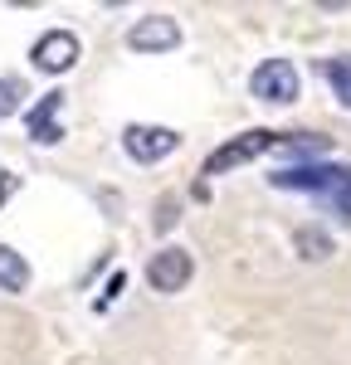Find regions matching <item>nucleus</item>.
I'll return each instance as SVG.
<instances>
[{
  "instance_id": "nucleus-1",
  "label": "nucleus",
  "mask_w": 351,
  "mask_h": 365,
  "mask_svg": "<svg viewBox=\"0 0 351 365\" xmlns=\"http://www.w3.org/2000/svg\"><path fill=\"white\" fill-rule=\"evenodd\" d=\"M273 185L278 190H312L337 215L351 220V170L347 166H283V170H273Z\"/></svg>"
},
{
  "instance_id": "nucleus-2",
  "label": "nucleus",
  "mask_w": 351,
  "mask_h": 365,
  "mask_svg": "<svg viewBox=\"0 0 351 365\" xmlns=\"http://www.w3.org/2000/svg\"><path fill=\"white\" fill-rule=\"evenodd\" d=\"M273 146H283L278 132H268V127H254V132H244V137L225 141L220 151H210V161H205V175H225V170L244 166V161H254L263 151H273Z\"/></svg>"
},
{
  "instance_id": "nucleus-3",
  "label": "nucleus",
  "mask_w": 351,
  "mask_h": 365,
  "mask_svg": "<svg viewBox=\"0 0 351 365\" xmlns=\"http://www.w3.org/2000/svg\"><path fill=\"white\" fill-rule=\"evenodd\" d=\"M249 88L263 103H292L297 98V68H292L288 58H263L259 68H254V78H249Z\"/></svg>"
},
{
  "instance_id": "nucleus-4",
  "label": "nucleus",
  "mask_w": 351,
  "mask_h": 365,
  "mask_svg": "<svg viewBox=\"0 0 351 365\" xmlns=\"http://www.w3.org/2000/svg\"><path fill=\"white\" fill-rule=\"evenodd\" d=\"M122 146H127V156H132V161L151 166V161L171 156L176 146H180V137H176L171 127H146V122H132V127L122 132Z\"/></svg>"
},
{
  "instance_id": "nucleus-5",
  "label": "nucleus",
  "mask_w": 351,
  "mask_h": 365,
  "mask_svg": "<svg viewBox=\"0 0 351 365\" xmlns=\"http://www.w3.org/2000/svg\"><path fill=\"white\" fill-rule=\"evenodd\" d=\"M34 68L39 73H68L73 63H78V39L68 34V29H49V34H39L34 39Z\"/></svg>"
},
{
  "instance_id": "nucleus-6",
  "label": "nucleus",
  "mask_w": 351,
  "mask_h": 365,
  "mask_svg": "<svg viewBox=\"0 0 351 365\" xmlns=\"http://www.w3.org/2000/svg\"><path fill=\"white\" fill-rule=\"evenodd\" d=\"M195 273V258L185 249H161L151 263H146V282L156 287V292H180L185 282Z\"/></svg>"
},
{
  "instance_id": "nucleus-7",
  "label": "nucleus",
  "mask_w": 351,
  "mask_h": 365,
  "mask_svg": "<svg viewBox=\"0 0 351 365\" xmlns=\"http://www.w3.org/2000/svg\"><path fill=\"white\" fill-rule=\"evenodd\" d=\"M127 44H132L137 54L176 49V44H180V25H176L171 15H146V20H137V25L127 29Z\"/></svg>"
},
{
  "instance_id": "nucleus-8",
  "label": "nucleus",
  "mask_w": 351,
  "mask_h": 365,
  "mask_svg": "<svg viewBox=\"0 0 351 365\" xmlns=\"http://www.w3.org/2000/svg\"><path fill=\"white\" fill-rule=\"evenodd\" d=\"M58 113H63V93H44L34 108H29V137L44 141V146H54L63 137V127H58Z\"/></svg>"
},
{
  "instance_id": "nucleus-9",
  "label": "nucleus",
  "mask_w": 351,
  "mask_h": 365,
  "mask_svg": "<svg viewBox=\"0 0 351 365\" xmlns=\"http://www.w3.org/2000/svg\"><path fill=\"white\" fill-rule=\"evenodd\" d=\"M0 287L5 292H25L29 287V263L10 244H0Z\"/></svg>"
},
{
  "instance_id": "nucleus-10",
  "label": "nucleus",
  "mask_w": 351,
  "mask_h": 365,
  "mask_svg": "<svg viewBox=\"0 0 351 365\" xmlns=\"http://www.w3.org/2000/svg\"><path fill=\"white\" fill-rule=\"evenodd\" d=\"M322 73L332 78V88H337V98L351 108V58H322Z\"/></svg>"
},
{
  "instance_id": "nucleus-11",
  "label": "nucleus",
  "mask_w": 351,
  "mask_h": 365,
  "mask_svg": "<svg viewBox=\"0 0 351 365\" xmlns=\"http://www.w3.org/2000/svg\"><path fill=\"white\" fill-rule=\"evenodd\" d=\"M297 249H302V258H327L332 253V239L322 229H297Z\"/></svg>"
},
{
  "instance_id": "nucleus-12",
  "label": "nucleus",
  "mask_w": 351,
  "mask_h": 365,
  "mask_svg": "<svg viewBox=\"0 0 351 365\" xmlns=\"http://www.w3.org/2000/svg\"><path fill=\"white\" fill-rule=\"evenodd\" d=\"M20 98H25V83L20 78H0V117L20 113Z\"/></svg>"
},
{
  "instance_id": "nucleus-13",
  "label": "nucleus",
  "mask_w": 351,
  "mask_h": 365,
  "mask_svg": "<svg viewBox=\"0 0 351 365\" xmlns=\"http://www.w3.org/2000/svg\"><path fill=\"white\" fill-rule=\"evenodd\" d=\"M176 225V200H161V210H156V229H171Z\"/></svg>"
},
{
  "instance_id": "nucleus-14",
  "label": "nucleus",
  "mask_w": 351,
  "mask_h": 365,
  "mask_svg": "<svg viewBox=\"0 0 351 365\" xmlns=\"http://www.w3.org/2000/svg\"><path fill=\"white\" fill-rule=\"evenodd\" d=\"M15 185H20V180H15V175H10V170H0V205H5V200L15 195Z\"/></svg>"
}]
</instances>
